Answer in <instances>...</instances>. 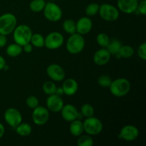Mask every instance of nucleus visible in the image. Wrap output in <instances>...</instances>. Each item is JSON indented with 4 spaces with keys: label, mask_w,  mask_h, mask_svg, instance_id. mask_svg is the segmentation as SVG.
<instances>
[{
    "label": "nucleus",
    "mask_w": 146,
    "mask_h": 146,
    "mask_svg": "<svg viewBox=\"0 0 146 146\" xmlns=\"http://www.w3.org/2000/svg\"><path fill=\"white\" fill-rule=\"evenodd\" d=\"M131 83L127 78H118L112 81L109 86V90L113 96L121 98L128 95L131 91Z\"/></svg>",
    "instance_id": "1"
},
{
    "label": "nucleus",
    "mask_w": 146,
    "mask_h": 146,
    "mask_svg": "<svg viewBox=\"0 0 146 146\" xmlns=\"http://www.w3.org/2000/svg\"><path fill=\"white\" fill-rule=\"evenodd\" d=\"M14 42L23 46L25 44L30 43L32 36V30L26 24H21L16 27L12 32Z\"/></svg>",
    "instance_id": "2"
},
{
    "label": "nucleus",
    "mask_w": 146,
    "mask_h": 146,
    "mask_svg": "<svg viewBox=\"0 0 146 146\" xmlns=\"http://www.w3.org/2000/svg\"><path fill=\"white\" fill-rule=\"evenodd\" d=\"M85 44L86 41L83 36L78 33H74L71 34L68 38L66 47L69 54L75 55L79 54L84 50Z\"/></svg>",
    "instance_id": "3"
},
{
    "label": "nucleus",
    "mask_w": 146,
    "mask_h": 146,
    "mask_svg": "<svg viewBox=\"0 0 146 146\" xmlns=\"http://www.w3.org/2000/svg\"><path fill=\"white\" fill-rule=\"evenodd\" d=\"M17 26V19L11 13L0 16V34L7 36L11 34Z\"/></svg>",
    "instance_id": "4"
},
{
    "label": "nucleus",
    "mask_w": 146,
    "mask_h": 146,
    "mask_svg": "<svg viewBox=\"0 0 146 146\" xmlns=\"http://www.w3.org/2000/svg\"><path fill=\"white\" fill-rule=\"evenodd\" d=\"M43 11L45 18L51 22H57L62 18V10L54 1H49L46 2Z\"/></svg>",
    "instance_id": "5"
},
{
    "label": "nucleus",
    "mask_w": 146,
    "mask_h": 146,
    "mask_svg": "<svg viewBox=\"0 0 146 146\" xmlns=\"http://www.w3.org/2000/svg\"><path fill=\"white\" fill-rule=\"evenodd\" d=\"M84 132L90 135H97L101 133L104 128L103 123L100 119L94 116L86 118L83 122Z\"/></svg>",
    "instance_id": "6"
},
{
    "label": "nucleus",
    "mask_w": 146,
    "mask_h": 146,
    "mask_svg": "<svg viewBox=\"0 0 146 146\" xmlns=\"http://www.w3.org/2000/svg\"><path fill=\"white\" fill-rule=\"evenodd\" d=\"M98 14L104 21L112 22L116 21L119 17V10L112 4L104 3L100 5Z\"/></svg>",
    "instance_id": "7"
},
{
    "label": "nucleus",
    "mask_w": 146,
    "mask_h": 146,
    "mask_svg": "<svg viewBox=\"0 0 146 146\" xmlns=\"http://www.w3.org/2000/svg\"><path fill=\"white\" fill-rule=\"evenodd\" d=\"M64 43V36L58 31H52L44 37V46L49 50L58 49Z\"/></svg>",
    "instance_id": "8"
},
{
    "label": "nucleus",
    "mask_w": 146,
    "mask_h": 146,
    "mask_svg": "<svg viewBox=\"0 0 146 146\" xmlns=\"http://www.w3.org/2000/svg\"><path fill=\"white\" fill-rule=\"evenodd\" d=\"M32 121L36 125H44L49 120V111L46 107L38 105L36 108L33 109Z\"/></svg>",
    "instance_id": "9"
},
{
    "label": "nucleus",
    "mask_w": 146,
    "mask_h": 146,
    "mask_svg": "<svg viewBox=\"0 0 146 146\" xmlns=\"http://www.w3.org/2000/svg\"><path fill=\"white\" fill-rule=\"evenodd\" d=\"M6 123L11 128H15L17 125L22 122V115L20 111L17 108H7L4 114Z\"/></svg>",
    "instance_id": "10"
},
{
    "label": "nucleus",
    "mask_w": 146,
    "mask_h": 146,
    "mask_svg": "<svg viewBox=\"0 0 146 146\" xmlns=\"http://www.w3.org/2000/svg\"><path fill=\"white\" fill-rule=\"evenodd\" d=\"M46 74L54 82L64 81L66 77V72L63 67L56 64H50L46 68Z\"/></svg>",
    "instance_id": "11"
},
{
    "label": "nucleus",
    "mask_w": 146,
    "mask_h": 146,
    "mask_svg": "<svg viewBox=\"0 0 146 146\" xmlns=\"http://www.w3.org/2000/svg\"><path fill=\"white\" fill-rule=\"evenodd\" d=\"M139 135V130L133 125H126L121 129L118 137L127 142L135 141Z\"/></svg>",
    "instance_id": "12"
},
{
    "label": "nucleus",
    "mask_w": 146,
    "mask_h": 146,
    "mask_svg": "<svg viewBox=\"0 0 146 146\" xmlns=\"http://www.w3.org/2000/svg\"><path fill=\"white\" fill-rule=\"evenodd\" d=\"M46 104L48 111L53 113H58L64 106V103L61 96L55 94L48 96Z\"/></svg>",
    "instance_id": "13"
},
{
    "label": "nucleus",
    "mask_w": 146,
    "mask_h": 146,
    "mask_svg": "<svg viewBox=\"0 0 146 146\" xmlns=\"http://www.w3.org/2000/svg\"><path fill=\"white\" fill-rule=\"evenodd\" d=\"M60 112L63 119L67 122H71L74 120L78 119L80 116V113L72 104L64 105Z\"/></svg>",
    "instance_id": "14"
},
{
    "label": "nucleus",
    "mask_w": 146,
    "mask_h": 146,
    "mask_svg": "<svg viewBox=\"0 0 146 146\" xmlns=\"http://www.w3.org/2000/svg\"><path fill=\"white\" fill-rule=\"evenodd\" d=\"M138 4V0H118L117 1L118 9L128 14L135 12Z\"/></svg>",
    "instance_id": "15"
},
{
    "label": "nucleus",
    "mask_w": 146,
    "mask_h": 146,
    "mask_svg": "<svg viewBox=\"0 0 146 146\" xmlns=\"http://www.w3.org/2000/svg\"><path fill=\"white\" fill-rule=\"evenodd\" d=\"M76 33L81 35H86L91 31L93 27V22L89 17H83L76 22Z\"/></svg>",
    "instance_id": "16"
},
{
    "label": "nucleus",
    "mask_w": 146,
    "mask_h": 146,
    "mask_svg": "<svg viewBox=\"0 0 146 146\" xmlns=\"http://www.w3.org/2000/svg\"><path fill=\"white\" fill-rule=\"evenodd\" d=\"M111 54L109 51L106 49V48H101V49H98L96 51L94 55V62L96 65L104 66L108 64L111 59Z\"/></svg>",
    "instance_id": "17"
},
{
    "label": "nucleus",
    "mask_w": 146,
    "mask_h": 146,
    "mask_svg": "<svg viewBox=\"0 0 146 146\" xmlns=\"http://www.w3.org/2000/svg\"><path fill=\"white\" fill-rule=\"evenodd\" d=\"M63 91L65 95L68 96H72L75 95L78 89V84L74 78H67L62 84Z\"/></svg>",
    "instance_id": "18"
},
{
    "label": "nucleus",
    "mask_w": 146,
    "mask_h": 146,
    "mask_svg": "<svg viewBox=\"0 0 146 146\" xmlns=\"http://www.w3.org/2000/svg\"><path fill=\"white\" fill-rule=\"evenodd\" d=\"M69 125V132L73 136L79 137L84 132V124L81 120L76 119L71 121Z\"/></svg>",
    "instance_id": "19"
},
{
    "label": "nucleus",
    "mask_w": 146,
    "mask_h": 146,
    "mask_svg": "<svg viewBox=\"0 0 146 146\" xmlns=\"http://www.w3.org/2000/svg\"><path fill=\"white\" fill-rule=\"evenodd\" d=\"M15 131L16 133L20 136L27 137L31 135V132H32V128L30 124L21 122L16 127Z\"/></svg>",
    "instance_id": "20"
},
{
    "label": "nucleus",
    "mask_w": 146,
    "mask_h": 146,
    "mask_svg": "<svg viewBox=\"0 0 146 146\" xmlns=\"http://www.w3.org/2000/svg\"><path fill=\"white\" fill-rule=\"evenodd\" d=\"M23 48L22 46L19 45L17 43L11 44L7 47L6 53L7 55L10 57H17L19 56L22 53Z\"/></svg>",
    "instance_id": "21"
},
{
    "label": "nucleus",
    "mask_w": 146,
    "mask_h": 146,
    "mask_svg": "<svg viewBox=\"0 0 146 146\" xmlns=\"http://www.w3.org/2000/svg\"><path fill=\"white\" fill-rule=\"evenodd\" d=\"M122 46V43L118 39L110 40L108 46H106V49L109 51L111 55H116L119 52V50Z\"/></svg>",
    "instance_id": "22"
},
{
    "label": "nucleus",
    "mask_w": 146,
    "mask_h": 146,
    "mask_svg": "<svg viewBox=\"0 0 146 146\" xmlns=\"http://www.w3.org/2000/svg\"><path fill=\"white\" fill-rule=\"evenodd\" d=\"M46 4L45 0H32L29 3V9L33 12H41L44 10Z\"/></svg>",
    "instance_id": "23"
},
{
    "label": "nucleus",
    "mask_w": 146,
    "mask_h": 146,
    "mask_svg": "<svg viewBox=\"0 0 146 146\" xmlns=\"http://www.w3.org/2000/svg\"><path fill=\"white\" fill-rule=\"evenodd\" d=\"M63 29L64 31L67 34H71L76 33V22L73 19H66L63 23Z\"/></svg>",
    "instance_id": "24"
},
{
    "label": "nucleus",
    "mask_w": 146,
    "mask_h": 146,
    "mask_svg": "<svg viewBox=\"0 0 146 146\" xmlns=\"http://www.w3.org/2000/svg\"><path fill=\"white\" fill-rule=\"evenodd\" d=\"M30 44L36 48H42L44 46V37L40 34H33L30 40Z\"/></svg>",
    "instance_id": "25"
},
{
    "label": "nucleus",
    "mask_w": 146,
    "mask_h": 146,
    "mask_svg": "<svg viewBox=\"0 0 146 146\" xmlns=\"http://www.w3.org/2000/svg\"><path fill=\"white\" fill-rule=\"evenodd\" d=\"M134 52H135L134 48L131 46L122 45L120 48L118 54L121 58H129L134 55Z\"/></svg>",
    "instance_id": "26"
},
{
    "label": "nucleus",
    "mask_w": 146,
    "mask_h": 146,
    "mask_svg": "<svg viewBox=\"0 0 146 146\" xmlns=\"http://www.w3.org/2000/svg\"><path fill=\"white\" fill-rule=\"evenodd\" d=\"M57 86L55 84L54 81H46L44 84H43L42 86V90L44 92V94H46V95L50 96L52 95V94H55L56 91Z\"/></svg>",
    "instance_id": "27"
},
{
    "label": "nucleus",
    "mask_w": 146,
    "mask_h": 146,
    "mask_svg": "<svg viewBox=\"0 0 146 146\" xmlns=\"http://www.w3.org/2000/svg\"><path fill=\"white\" fill-rule=\"evenodd\" d=\"M95 110L93 107L92 105L89 104H85L81 106V112L80 113L81 115L85 118H88V117L94 116Z\"/></svg>",
    "instance_id": "28"
},
{
    "label": "nucleus",
    "mask_w": 146,
    "mask_h": 146,
    "mask_svg": "<svg viewBox=\"0 0 146 146\" xmlns=\"http://www.w3.org/2000/svg\"><path fill=\"white\" fill-rule=\"evenodd\" d=\"M77 145L78 146H93L94 140L90 135H81L77 141Z\"/></svg>",
    "instance_id": "29"
},
{
    "label": "nucleus",
    "mask_w": 146,
    "mask_h": 146,
    "mask_svg": "<svg viewBox=\"0 0 146 146\" xmlns=\"http://www.w3.org/2000/svg\"><path fill=\"white\" fill-rule=\"evenodd\" d=\"M100 5L98 3H91L86 7L85 13L87 17H94L96 14H98Z\"/></svg>",
    "instance_id": "30"
},
{
    "label": "nucleus",
    "mask_w": 146,
    "mask_h": 146,
    "mask_svg": "<svg viewBox=\"0 0 146 146\" xmlns=\"http://www.w3.org/2000/svg\"><path fill=\"white\" fill-rule=\"evenodd\" d=\"M110 41V38L105 33H100L96 36V42L102 48H106Z\"/></svg>",
    "instance_id": "31"
},
{
    "label": "nucleus",
    "mask_w": 146,
    "mask_h": 146,
    "mask_svg": "<svg viewBox=\"0 0 146 146\" xmlns=\"http://www.w3.org/2000/svg\"><path fill=\"white\" fill-rule=\"evenodd\" d=\"M111 82H112V79L108 75H101L98 78V85L104 88H109Z\"/></svg>",
    "instance_id": "32"
},
{
    "label": "nucleus",
    "mask_w": 146,
    "mask_h": 146,
    "mask_svg": "<svg viewBox=\"0 0 146 146\" xmlns=\"http://www.w3.org/2000/svg\"><path fill=\"white\" fill-rule=\"evenodd\" d=\"M26 104L29 108L31 109H34L39 105V101L38 98L35 96H29L26 100Z\"/></svg>",
    "instance_id": "33"
},
{
    "label": "nucleus",
    "mask_w": 146,
    "mask_h": 146,
    "mask_svg": "<svg viewBox=\"0 0 146 146\" xmlns=\"http://www.w3.org/2000/svg\"><path fill=\"white\" fill-rule=\"evenodd\" d=\"M138 55L140 58L143 60V61H145L146 60V43L143 42L141 44V45L138 46Z\"/></svg>",
    "instance_id": "34"
},
{
    "label": "nucleus",
    "mask_w": 146,
    "mask_h": 146,
    "mask_svg": "<svg viewBox=\"0 0 146 146\" xmlns=\"http://www.w3.org/2000/svg\"><path fill=\"white\" fill-rule=\"evenodd\" d=\"M136 11L142 15H146V0L138 1V7H137Z\"/></svg>",
    "instance_id": "35"
},
{
    "label": "nucleus",
    "mask_w": 146,
    "mask_h": 146,
    "mask_svg": "<svg viewBox=\"0 0 146 146\" xmlns=\"http://www.w3.org/2000/svg\"><path fill=\"white\" fill-rule=\"evenodd\" d=\"M23 48V51H24L25 53H27V54H29V53L32 52V50H33V46L31 45L30 43L29 44H25L22 46Z\"/></svg>",
    "instance_id": "36"
},
{
    "label": "nucleus",
    "mask_w": 146,
    "mask_h": 146,
    "mask_svg": "<svg viewBox=\"0 0 146 146\" xmlns=\"http://www.w3.org/2000/svg\"><path fill=\"white\" fill-rule=\"evenodd\" d=\"M7 44V36L0 34V48L4 47Z\"/></svg>",
    "instance_id": "37"
},
{
    "label": "nucleus",
    "mask_w": 146,
    "mask_h": 146,
    "mask_svg": "<svg viewBox=\"0 0 146 146\" xmlns=\"http://www.w3.org/2000/svg\"><path fill=\"white\" fill-rule=\"evenodd\" d=\"M6 66V61L4 58L1 56H0V71L4 69V66Z\"/></svg>",
    "instance_id": "38"
},
{
    "label": "nucleus",
    "mask_w": 146,
    "mask_h": 146,
    "mask_svg": "<svg viewBox=\"0 0 146 146\" xmlns=\"http://www.w3.org/2000/svg\"><path fill=\"white\" fill-rule=\"evenodd\" d=\"M4 133H5V128H4V125L0 123V139L4 136Z\"/></svg>",
    "instance_id": "39"
},
{
    "label": "nucleus",
    "mask_w": 146,
    "mask_h": 146,
    "mask_svg": "<svg viewBox=\"0 0 146 146\" xmlns=\"http://www.w3.org/2000/svg\"><path fill=\"white\" fill-rule=\"evenodd\" d=\"M56 94L60 96H61L64 95V91H63V89L61 87H57L56 91Z\"/></svg>",
    "instance_id": "40"
},
{
    "label": "nucleus",
    "mask_w": 146,
    "mask_h": 146,
    "mask_svg": "<svg viewBox=\"0 0 146 146\" xmlns=\"http://www.w3.org/2000/svg\"><path fill=\"white\" fill-rule=\"evenodd\" d=\"M49 1H57V0H49Z\"/></svg>",
    "instance_id": "41"
},
{
    "label": "nucleus",
    "mask_w": 146,
    "mask_h": 146,
    "mask_svg": "<svg viewBox=\"0 0 146 146\" xmlns=\"http://www.w3.org/2000/svg\"><path fill=\"white\" fill-rule=\"evenodd\" d=\"M138 1H143V0H138Z\"/></svg>",
    "instance_id": "42"
}]
</instances>
